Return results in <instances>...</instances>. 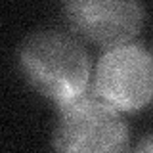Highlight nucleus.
I'll use <instances>...</instances> for the list:
<instances>
[{"label":"nucleus","mask_w":153,"mask_h":153,"mask_svg":"<svg viewBox=\"0 0 153 153\" xmlns=\"http://www.w3.org/2000/svg\"><path fill=\"white\" fill-rule=\"evenodd\" d=\"M56 111L50 140L54 153H132L126 119L94 88Z\"/></svg>","instance_id":"nucleus-2"},{"label":"nucleus","mask_w":153,"mask_h":153,"mask_svg":"<svg viewBox=\"0 0 153 153\" xmlns=\"http://www.w3.org/2000/svg\"><path fill=\"white\" fill-rule=\"evenodd\" d=\"M17 67L25 82L56 109L92 90V61L84 42L59 27L29 33L17 48Z\"/></svg>","instance_id":"nucleus-1"},{"label":"nucleus","mask_w":153,"mask_h":153,"mask_svg":"<svg viewBox=\"0 0 153 153\" xmlns=\"http://www.w3.org/2000/svg\"><path fill=\"white\" fill-rule=\"evenodd\" d=\"M61 13L73 35L103 52L134 42L147 17L146 6L134 0H71Z\"/></svg>","instance_id":"nucleus-4"},{"label":"nucleus","mask_w":153,"mask_h":153,"mask_svg":"<svg viewBox=\"0 0 153 153\" xmlns=\"http://www.w3.org/2000/svg\"><path fill=\"white\" fill-rule=\"evenodd\" d=\"M94 92L117 111L140 113L153 105V48L134 40L100 56L92 76Z\"/></svg>","instance_id":"nucleus-3"},{"label":"nucleus","mask_w":153,"mask_h":153,"mask_svg":"<svg viewBox=\"0 0 153 153\" xmlns=\"http://www.w3.org/2000/svg\"><path fill=\"white\" fill-rule=\"evenodd\" d=\"M132 153H153V130L143 134L140 140H138V143L132 149Z\"/></svg>","instance_id":"nucleus-5"}]
</instances>
